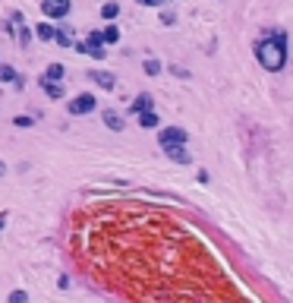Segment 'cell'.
Masks as SVG:
<instances>
[{"instance_id": "1", "label": "cell", "mask_w": 293, "mask_h": 303, "mask_svg": "<svg viewBox=\"0 0 293 303\" xmlns=\"http://www.w3.org/2000/svg\"><path fill=\"white\" fill-rule=\"evenodd\" d=\"M255 57H258V63H262L265 70H271V73L284 70V63H287V32L278 29L271 38L258 41V45H255Z\"/></svg>"}, {"instance_id": "2", "label": "cell", "mask_w": 293, "mask_h": 303, "mask_svg": "<svg viewBox=\"0 0 293 303\" xmlns=\"http://www.w3.org/2000/svg\"><path fill=\"white\" fill-rule=\"evenodd\" d=\"M95 105H98V101H95L92 92H79V95L70 101V105H66V111H70V114H92Z\"/></svg>"}, {"instance_id": "3", "label": "cell", "mask_w": 293, "mask_h": 303, "mask_svg": "<svg viewBox=\"0 0 293 303\" xmlns=\"http://www.w3.org/2000/svg\"><path fill=\"white\" fill-rule=\"evenodd\" d=\"M186 139H189V133L183 126H167V129H161V133H158L161 145H186Z\"/></svg>"}, {"instance_id": "4", "label": "cell", "mask_w": 293, "mask_h": 303, "mask_svg": "<svg viewBox=\"0 0 293 303\" xmlns=\"http://www.w3.org/2000/svg\"><path fill=\"white\" fill-rule=\"evenodd\" d=\"M41 13L48 19H63L70 13V0H41Z\"/></svg>"}, {"instance_id": "5", "label": "cell", "mask_w": 293, "mask_h": 303, "mask_svg": "<svg viewBox=\"0 0 293 303\" xmlns=\"http://www.w3.org/2000/svg\"><path fill=\"white\" fill-rule=\"evenodd\" d=\"M85 54H92L95 60H104L107 51H104V41H101L98 32H92V35H85Z\"/></svg>"}, {"instance_id": "6", "label": "cell", "mask_w": 293, "mask_h": 303, "mask_svg": "<svg viewBox=\"0 0 293 303\" xmlns=\"http://www.w3.org/2000/svg\"><path fill=\"white\" fill-rule=\"evenodd\" d=\"M164 152H167V158L177 161V164H189V161H193V155L186 152V145H164Z\"/></svg>"}, {"instance_id": "7", "label": "cell", "mask_w": 293, "mask_h": 303, "mask_svg": "<svg viewBox=\"0 0 293 303\" xmlns=\"http://www.w3.org/2000/svg\"><path fill=\"white\" fill-rule=\"evenodd\" d=\"M41 89H45V95H48V98H54V101H60V98H63V85H60V82H50V79H41Z\"/></svg>"}, {"instance_id": "8", "label": "cell", "mask_w": 293, "mask_h": 303, "mask_svg": "<svg viewBox=\"0 0 293 303\" xmlns=\"http://www.w3.org/2000/svg\"><path fill=\"white\" fill-rule=\"evenodd\" d=\"M136 120H139V126H142V129H154V126H161L154 111H142V114H136Z\"/></svg>"}, {"instance_id": "9", "label": "cell", "mask_w": 293, "mask_h": 303, "mask_svg": "<svg viewBox=\"0 0 293 303\" xmlns=\"http://www.w3.org/2000/svg\"><path fill=\"white\" fill-rule=\"evenodd\" d=\"M89 76H92V79L101 85V89H107V92L117 85V82H114V76H110V73H104V70H95V73H89Z\"/></svg>"}, {"instance_id": "10", "label": "cell", "mask_w": 293, "mask_h": 303, "mask_svg": "<svg viewBox=\"0 0 293 303\" xmlns=\"http://www.w3.org/2000/svg\"><path fill=\"white\" fill-rule=\"evenodd\" d=\"M104 126L114 129V133H120V129H123V117H120L117 111H104Z\"/></svg>"}, {"instance_id": "11", "label": "cell", "mask_w": 293, "mask_h": 303, "mask_svg": "<svg viewBox=\"0 0 293 303\" xmlns=\"http://www.w3.org/2000/svg\"><path fill=\"white\" fill-rule=\"evenodd\" d=\"M129 111L133 114H142V111H151V95H139V98L129 105Z\"/></svg>"}, {"instance_id": "12", "label": "cell", "mask_w": 293, "mask_h": 303, "mask_svg": "<svg viewBox=\"0 0 293 303\" xmlns=\"http://www.w3.org/2000/svg\"><path fill=\"white\" fill-rule=\"evenodd\" d=\"M98 35H101V41H104V45H117V41H120V29H117V25H107V29L98 32Z\"/></svg>"}, {"instance_id": "13", "label": "cell", "mask_w": 293, "mask_h": 303, "mask_svg": "<svg viewBox=\"0 0 293 303\" xmlns=\"http://www.w3.org/2000/svg\"><path fill=\"white\" fill-rule=\"evenodd\" d=\"M54 32H57V29H54L50 22H38V25H35V35H38L41 41H50V38H54Z\"/></svg>"}, {"instance_id": "14", "label": "cell", "mask_w": 293, "mask_h": 303, "mask_svg": "<svg viewBox=\"0 0 293 303\" xmlns=\"http://www.w3.org/2000/svg\"><path fill=\"white\" fill-rule=\"evenodd\" d=\"M142 70L148 73V76H161V70H164V63H161V60H154V57H148L142 63Z\"/></svg>"}, {"instance_id": "15", "label": "cell", "mask_w": 293, "mask_h": 303, "mask_svg": "<svg viewBox=\"0 0 293 303\" xmlns=\"http://www.w3.org/2000/svg\"><path fill=\"white\" fill-rule=\"evenodd\" d=\"M41 79H50V82H60L63 79V66L60 63H50L48 70H45V76H41Z\"/></svg>"}, {"instance_id": "16", "label": "cell", "mask_w": 293, "mask_h": 303, "mask_svg": "<svg viewBox=\"0 0 293 303\" xmlns=\"http://www.w3.org/2000/svg\"><path fill=\"white\" fill-rule=\"evenodd\" d=\"M117 13H120V6L114 3V0H107V3H101V16L110 22V19H117Z\"/></svg>"}, {"instance_id": "17", "label": "cell", "mask_w": 293, "mask_h": 303, "mask_svg": "<svg viewBox=\"0 0 293 303\" xmlns=\"http://www.w3.org/2000/svg\"><path fill=\"white\" fill-rule=\"evenodd\" d=\"M0 82H16V70L10 63H0Z\"/></svg>"}, {"instance_id": "18", "label": "cell", "mask_w": 293, "mask_h": 303, "mask_svg": "<svg viewBox=\"0 0 293 303\" xmlns=\"http://www.w3.org/2000/svg\"><path fill=\"white\" fill-rule=\"evenodd\" d=\"M50 41H57L60 48H73V41H70V35H66V32H54V38Z\"/></svg>"}, {"instance_id": "19", "label": "cell", "mask_w": 293, "mask_h": 303, "mask_svg": "<svg viewBox=\"0 0 293 303\" xmlns=\"http://www.w3.org/2000/svg\"><path fill=\"white\" fill-rule=\"evenodd\" d=\"M32 123H35V120H32V117H25V114H19V117H13V126H22V129H29Z\"/></svg>"}, {"instance_id": "20", "label": "cell", "mask_w": 293, "mask_h": 303, "mask_svg": "<svg viewBox=\"0 0 293 303\" xmlns=\"http://www.w3.org/2000/svg\"><path fill=\"white\" fill-rule=\"evenodd\" d=\"M6 303H29V294H25V291H13Z\"/></svg>"}, {"instance_id": "21", "label": "cell", "mask_w": 293, "mask_h": 303, "mask_svg": "<svg viewBox=\"0 0 293 303\" xmlns=\"http://www.w3.org/2000/svg\"><path fill=\"white\" fill-rule=\"evenodd\" d=\"M29 41H32V29H29V25H22V32H19V45H22V48H29Z\"/></svg>"}, {"instance_id": "22", "label": "cell", "mask_w": 293, "mask_h": 303, "mask_svg": "<svg viewBox=\"0 0 293 303\" xmlns=\"http://www.w3.org/2000/svg\"><path fill=\"white\" fill-rule=\"evenodd\" d=\"M139 3H142V6H161L164 0H139Z\"/></svg>"}, {"instance_id": "23", "label": "cell", "mask_w": 293, "mask_h": 303, "mask_svg": "<svg viewBox=\"0 0 293 303\" xmlns=\"http://www.w3.org/2000/svg\"><path fill=\"white\" fill-rule=\"evenodd\" d=\"M3 224H6V212H0V231H3Z\"/></svg>"}, {"instance_id": "24", "label": "cell", "mask_w": 293, "mask_h": 303, "mask_svg": "<svg viewBox=\"0 0 293 303\" xmlns=\"http://www.w3.org/2000/svg\"><path fill=\"white\" fill-rule=\"evenodd\" d=\"M3 174H6V164H3V161H0V177H3Z\"/></svg>"}]
</instances>
